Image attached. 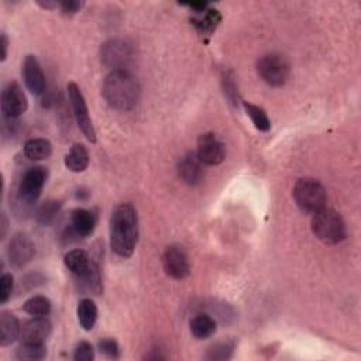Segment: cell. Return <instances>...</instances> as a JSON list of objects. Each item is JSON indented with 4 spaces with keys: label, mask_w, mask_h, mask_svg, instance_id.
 <instances>
[{
    "label": "cell",
    "mask_w": 361,
    "mask_h": 361,
    "mask_svg": "<svg viewBox=\"0 0 361 361\" xmlns=\"http://www.w3.org/2000/svg\"><path fill=\"white\" fill-rule=\"evenodd\" d=\"M138 240V216L131 204H122L110 216V247L116 256H133Z\"/></svg>",
    "instance_id": "obj_1"
},
{
    "label": "cell",
    "mask_w": 361,
    "mask_h": 361,
    "mask_svg": "<svg viewBox=\"0 0 361 361\" xmlns=\"http://www.w3.org/2000/svg\"><path fill=\"white\" fill-rule=\"evenodd\" d=\"M102 94L110 107L129 112L140 98V85L129 71H112L103 80Z\"/></svg>",
    "instance_id": "obj_2"
},
{
    "label": "cell",
    "mask_w": 361,
    "mask_h": 361,
    "mask_svg": "<svg viewBox=\"0 0 361 361\" xmlns=\"http://www.w3.org/2000/svg\"><path fill=\"white\" fill-rule=\"evenodd\" d=\"M65 267L71 271L78 281H80L95 295L102 292V278L99 267L94 263L85 250H71L64 257Z\"/></svg>",
    "instance_id": "obj_3"
},
{
    "label": "cell",
    "mask_w": 361,
    "mask_h": 361,
    "mask_svg": "<svg viewBox=\"0 0 361 361\" xmlns=\"http://www.w3.org/2000/svg\"><path fill=\"white\" fill-rule=\"evenodd\" d=\"M311 228L315 237L325 244H339L347 236L343 217L336 210L326 206L314 213Z\"/></svg>",
    "instance_id": "obj_4"
},
{
    "label": "cell",
    "mask_w": 361,
    "mask_h": 361,
    "mask_svg": "<svg viewBox=\"0 0 361 361\" xmlns=\"http://www.w3.org/2000/svg\"><path fill=\"white\" fill-rule=\"evenodd\" d=\"M292 197L296 206L303 213H316L318 210L323 209L327 201L325 186L312 178H300L296 181Z\"/></svg>",
    "instance_id": "obj_5"
},
{
    "label": "cell",
    "mask_w": 361,
    "mask_h": 361,
    "mask_svg": "<svg viewBox=\"0 0 361 361\" xmlns=\"http://www.w3.org/2000/svg\"><path fill=\"white\" fill-rule=\"evenodd\" d=\"M257 72L260 78L272 88L285 85L289 79L291 65L289 61L281 54H265L257 61Z\"/></svg>",
    "instance_id": "obj_6"
},
{
    "label": "cell",
    "mask_w": 361,
    "mask_h": 361,
    "mask_svg": "<svg viewBox=\"0 0 361 361\" xmlns=\"http://www.w3.org/2000/svg\"><path fill=\"white\" fill-rule=\"evenodd\" d=\"M48 171L44 166H32L27 170L20 181L17 189V201L20 205L30 206L37 202L41 195V190L47 182Z\"/></svg>",
    "instance_id": "obj_7"
},
{
    "label": "cell",
    "mask_w": 361,
    "mask_h": 361,
    "mask_svg": "<svg viewBox=\"0 0 361 361\" xmlns=\"http://www.w3.org/2000/svg\"><path fill=\"white\" fill-rule=\"evenodd\" d=\"M134 57V48L126 40L115 39L106 41L100 48V60L103 65L112 71H127Z\"/></svg>",
    "instance_id": "obj_8"
},
{
    "label": "cell",
    "mask_w": 361,
    "mask_h": 361,
    "mask_svg": "<svg viewBox=\"0 0 361 361\" xmlns=\"http://www.w3.org/2000/svg\"><path fill=\"white\" fill-rule=\"evenodd\" d=\"M67 91H68L69 103L72 107L75 120L78 123V127L80 129L83 135H85L91 143H96V131H95L92 119L89 116V110H88L85 98H83L79 87L76 85L75 82H71L67 88Z\"/></svg>",
    "instance_id": "obj_9"
},
{
    "label": "cell",
    "mask_w": 361,
    "mask_h": 361,
    "mask_svg": "<svg viewBox=\"0 0 361 361\" xmlns=\"http://www.w3.org/2000/svg\"><path fill=\"white\" fill-rule=\"evenodd\" d=\"M162 267L165 274L173 280H185L190 272L189 257L181 245H170L162 254Z\"/></svg>",
    "instance_id": "obj_10"
},
{
    "label": "cell",
    "mask_w": 361,
    "mask_h": 361,
    "mask_svg": "<svg viewBox=\"0 0 361 361\" xmlns=\"http://www.w3.org/2000/svg\"><path fill=\"white\" fill-rule=\"evenodd\" d=\"M197 155L205 165H219L225 161L226 147L215 133H205L198 138Z\"/></svg>",
    "instance_id": "obj_11"
},
{
    "label": "cell",
    "mask_w": 361,
    "mask_h": 361,
    "mask_svg": "<svg viewBox=\"0 0 361 361\" xmlns=\"http://www.w3.org/2000/svg\"><path fill=\"white\" fill-rule=\"evenodd\" d=\"M0 103H2V112L5 118L9 120H14L25 113L27 106H29L27 98L17 82H9L3 88Z\"/></svg>",
    "instance_id": "obj_12"
},
{
    "label": "cell",
    "mask_w": 361,
    "mask_h": 361,
    "mask_svg": "<svg viewBox=\"0 0 361 361\" xmlns=\"http://www.w3.org/2000/svg\"><path fill=\"white\" fill-rule=\"evenodd\" d=\"M36 256V244L24 233H17L12 237L8 247V257L13 267L21 268L29 264Z\"/></svg>",
    "instance_id": "obj_13"
},
{
    "label": "cell",
    "mask_w": 361,
    "mask_h": 361,
    "mask_svg": "<svg viewBox=\"0 0 361 361\" xmlns=\"http://www.w3.org/2000/svg\"><path fill=\"white\" fill-rule=\"evenodd\" d=\"M52 331V325L47 316H33L23 323L20 329L21 343H45Z\"/></svg>",
    "instance_id": "obj_14"
},
{
    "label": "cell",
    "mask_w": 361,
    "mask_h": 361,
    "mask_svg": "<svg viewBox=\"0 0 361 361\" xmlns=\"http://www.w3.org/2000/svg\"><path fill=\"white\" fill-rule=\"evenodd\" d=\"M23 79L27 89L33 95L40 96L45 91V76L41 65L34 55H27L23 64Z\"/></svg>",
    "instance_id": "obj_15"
},
{
    "label": "cell",
    "mask_w": 361,
    "mask_h": 361,
    "mask_svg": "<svg viewBox=\"0 0 361 361\" xmlns=\"http://www.w3.org/2000/svg\"><path fill=\"white\" fill-rule=\"evenodd\" d=\"M178 174L179 178L190 186H195L202 182L205 175L204 164L199 161L197 153H188L181 158L178 164Z\"/></svg>",
    "instance_id": "obj_16"
},
{
    "label": "cell",
    "mask_w": 361,
    "mask_h": 361,
    "mask_svg": "<svg viewBox=\"0 0 361 361\" xmlns=\"http://www.w3.org/2000/svg\"><path fill=\"white\" fill-rule=\"evenodd\" d=\"M96 217L87 209H75L71 213V230L78 237H88L94 233Z\"/></svg>",
    "instance_id": "obj_17"
},
{
    "label": "cell",
    "mask_w": 361,
    "mask_h": 361,
    "mask_svg": "<svg viewBox=\"0 0 361 361\" xmlns=\"http://www.w3.org/2000/svg\"><path fill=\"white\" fill-rule=\"evenodd\" d=\"M20 323L17 318L8 311L0 314V346L6 347L20 338Z\"/></svg>",
    "instance_id": "obj_18"
},
{
    "label": "cell",
    "mask_w": 361,
    "mask_h": 361,
    "mask_svg": "<svg viewBox=\"0 0 361 361\" xmlns=\"http://www.w3.org/2000/svg\"><path fill=\"white\" fill-rule=\"evenodd\" d=\"M64 164L71 173H83L89 165V153L83 144H74L65 155Z\"/></svg>",
    "instance_id": "obj_19"
},
{
    "label": "cell",
    "mask_w": 361,
    "mask_h": 361,
    "mask_svg": "<svg viewBox=\"0 0 361 361\" xmlns=\"http://www.w3.org/2000/svg\"><path fill=\"white\" fill-rule=\"evenodd\" d=\"M76 315H78V322L80 327L85 331H91L98 320V307L96 303L89 299L83 298L79 300L78 308H76Z\"/></svg>",
    "instance_id": "obj_20"
},
{
    "label": "cell",
    "mask_w": 361,
    "mask_h": 361,
    "mask_svg": "<svg viewBox=\"0 0 361 361\" xmlns=\"http://www.w3.org/2000/svg\"><path fill=\"white\" fill-rule=\"evenodd\" d=\"M24 157L30 161H41L50 158L52 153V146L47 138H30L23 147Z\"/></svg>",
    "instance_id": "obj_21"
},
{
    "label": "cell",
    "mask_w": 361,
    "mask_h": 361,
    "mask_svg": "<svg viewBox=\"0 0 361 361\" xmlns=\"http://www.w3.org/2000/svg\"><path fill=\"white\" fill-rule=\"evenodd\" d=\"M216 331V320L208 314H199L190 320V333L198 340L209 339Z\"/></svg>",
    "instance_id": "obj_22"
},
{
    "label": "cell",
    "mask_w": 361,
    "mask_h": 361,
    "mask_svg": "<svg viewBox=\"0 0 361 361\" xmlns=\"http://www.w3.org/2000/svg\"><path fill=\"white\" fill-rule=\"evenodd\" d=\"M198 16L195 19H192V23L193 25L197 27V30L201 33V34H212L215 30L217 24L220 23V14L219 12L216 10H212L209 9V6L205 9V10H201V12H195Z\"/></svg>",
    "instance_id": "obj_23"
},
{
    "label": "cell",
    "mask_w": 361,
    "mask_h": 361,
    "mask_svg": "<svg viewBox=\"0 0 361 361\" xmlns=\"http://www.w3.org/2000/svg\"><path fill=\"white\" fill-rule=\"evenodd\" d=\"M23 311L30 316H48L51 312V300L43 295L32 296L24 302Z\"/></svg>",
    "instance_id": "obj_24"
},
{
    "label": "cell",
    "mask_w": 361,
    "mask_h": 361,
    "mask_svg": "<svg viewBox=\"0 0 361 361\" xmlns=\"http://www.w3.org/2000/svg\"><path fill=\"white\" fill-rule=\"evenodd\" d=\"M244 109L247 112V116L252 119L254 127L260 131H268L271 129V122L268 119V115L265 113V110L257 105H253V103H247L244 102Z\"/></svg>",
    "instance_id": "obj_25"
},
{
    "label": "cell",
    "mask_w": 361,
    "mask_h": 361,
    "mask_svg": "<svg viewBox=\"0 0 361 361\" xmlns=\"http://www.w3.org/2000/svg\"><path fill=\"white\" fill-rule=\"evenodd\" d=\"M47 355L45 343H21L16 350L19 360H43Z\"/></svg>",
    "instance_id": "obj_26"
},
{
    "label": "cell",
    "mask_w": 361,
    "mask_h": 361,
    "mask_svg": "<svg viewBox=\"0 0 361 361\" xmlns=\"http://www.w3.org/2000/svg\"><path fill=\"white\" fill-rule=\"evenodd\" d=\"M61 210V204L58 201H47L37 210V221L43 226H48L52 223L54 219L58 216Z\"/></svg>",
    "instance_id": "obj_27"
},
{
    "label": "cell",
    "mask_w": 361,
    "mask_h": 361,
    "mask_svg": "<svg viewBox=\"0 0 361 361\" xmlns=\"http://www.w3.org/2000/svg\"><path fill=\"white\" fill-rule=\"evenodd\" d=\"M234 349H236L234 340L220 342L208 350V354L205 355V358L206 360H229L233 355Z\"/></svg>",
    "instance_id": "obj_28"
},
{
    "label": "cell",
    "mask_w": 361,
    "mask_h": 361,
    "mask_svg": "<svg viewBox=\"0 0 361 361\" xmlns=\"http://www.w3.org/2000/svg\"><path fill=\"white\" fill-rule=\"evenodd\" d=\"M221 83H223V92H225V96L228 98L229 103L237 106L240 102V98H239V91H237V85H236L233 74L229 71L225 72L223 78H221Z\"/></svg>",
    "instance_id": "obj_29"
},
{
    "label": "cell",
    "mask_w": 361,
    "mask_h": 361,
    "mask_svg": "<svg viewBox=\"0 0 361 361\" xmlns=\"http://www.w3.org/2000/svg\"><path fill=\"white\" fill-rule=\"evenodd\" d=\"M13 288H14L13 275L9 272H5L2 275V278H0V302L6 303L10 299Z\"/></svg>",
    "instance_id": "obj_30"
},
{
    "label": "cell",
    "mask_w": 361,
    "mask_h": 361,
    "mask_svg": "<svg viewBox=\"0 0 361 361\" xmlns=\"http://www.w3.org/2000/svg\"><path fill=\"white\" fill-rule=\"evenodd\" d=\"M98 350L109 358H119L120 357V349H119V344L115 339H109V338L102 339L98 343Z\"/></svg>",
    "instance_id": "obj_31"
},
{
    "label": "cell",
    "mask_w": 361,
    "mask_h": 361,
    "mask_svg": "<svg viewBox=\"0 0 361 361\" xmlns=\"http://www.w3.org/2000/svg\"><path fill=\"white\" fill-rule=\"evenodd\" d=\"M95 358V350L91 343L80 342L74 350L75 361H92Z\"/></svg>",
    "instance_id": "obj_32"
},
{
    "label": "cell",
    "mask_w": 361,
    "mask_h": 361,
    "mask_svg": "<svg viewBox=\"0 0 361 361\" xmlns=\"http://www.w3.org/2000/svg\"><path fill=\"white\" fill-rule=\"evenodd\" d=\"M58 8L63 10L65 14H75L80 10L82 2H75V0H68V2H61L58 3Z\"/></svg>",
    "instance_id": "obj_33"
},
{
    "label": "cell",
    "mask_w": 361,
    "mask_h": 361,
    "mask_svg": "<svg viewBox=\"0 0 361 361\" xmlns=\"http://www.w3.org/2000/svg\"><path fill=\"white\" fill-rule=\"evenodd\" d=\"M0 45H2V63L6 60L8 57V45H9V40L8 36L5 33H2V39H0Z\"/></svg>",
    "instance_id": "obj_34"
}]
</instances>
